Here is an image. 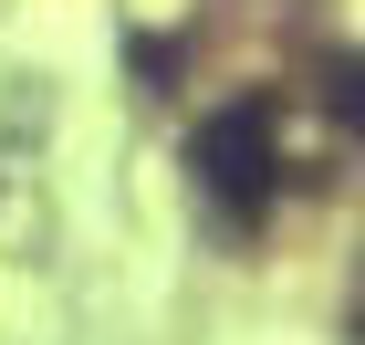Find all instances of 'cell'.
<instances>
[{"mask_svg":"<svg viewBox=\"0 0 365 345\" xmlns=\"http://www.w3.org/2000/svg\"><path fill=\"white\" fill-rule=\"evenodd\" d=\"M209 189H220L230 209H261V105H240V115H220L209 126Z\"/></svg>","mask_w":365,"mask_h":345,"instance_id":"cell-1","label":"cell"}]
</instances>
